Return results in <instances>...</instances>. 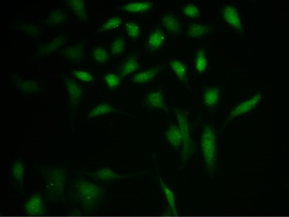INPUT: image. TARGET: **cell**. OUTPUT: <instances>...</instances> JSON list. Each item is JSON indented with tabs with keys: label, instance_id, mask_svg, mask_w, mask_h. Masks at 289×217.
Instances as JSON below:
<instances>
[{
	"label": "cell",
	"instance_id": "obj_1",
	"mask_svg": "<svg viewBox=\"0 0 289 217\" xmlns=\"http://www.w3.org/2000/svg\"><path fill=\"white\" fill-rule=\"evenodd\" d=\"M72 198L86 213L96 211L106 196V190L94 183L79 178L74 183Z\"/></svg>",
	"mask_w": 289,
	"mask_h": 217
},
{
	"label": "cell",
	"instance_id": "obj_2",
	"mask_svg": "<svg viewBox=\"0 0 289 217\" xmlns=\"http://www.w3.org/2000/svg\"><path fill=\"white\" fill-rule=\"evenodd\" d=\"M42 176L46 180V192L48 200L57 202L64 200L66 185V170L62 166L44 167Z\"/></svg>",
	"mask_w": 289,
	"mask_h": 217
},
{
	"label": "cell",
	"instance_id": "obj_3",
	"mask_svg": "<svg viewBox=\"0 0 289 217\" xmlns=\"http://www.w3.org/2000/svg\"><path fill=\"white\" fill-rule=\"evenodd\" d=\"M201 148L207 171L214 174L216 168V138L214 129L210 126L203 128Z\"/></svg>",
	"mask_w": 289,
	"mask_h": 217
},
{
	"label": "cell",
	"instance_id": "obj_4",
	"mask_svg": "<svg viewBox=\"0 0 289 217\" xmlns=\"http://www.w3.org/2000/svg\"><path fill=\"white\" fill-rule=\"evenodd\" d=\"M177 120H178V127L180 129L181 134L182 138V165H186L189 159L192 157L194 152L193 142L190 134V127L188 123V115L184 111L180 108L174 109Z\"/></svg>",
	"mask_w": 289,
	"mask_h": 217
},
{
	"label": "cell",
	"instance_id": "obj_5",
	"mask_svg": "<svg viewBox=\"0 0 289 217\" xmlns=\"http://www.w3.org/2000/svg\"><path fill=\"white\" fill-rule=\"evenodd\" d=\"M62 80L66 85L68 90V97H69V105L72 115L76 113L79 104L82 100L84 96V89L78 83L76 80L70 78L68 76H62Z\"/></svg>",
	"mask_w": 289,
	"mask_h": 217
},
{
	"label": "cell",
	"instance_id": "obj_6",
	"mask_svg": "<svg viewBox=\"0 0 289 217\" xmlns=\"http://www.w3.org/2000/svg\"><path fill=\"white\" fill-rule=\"evenodd\" d=\"M262 99V94L261 93H257L256 94L254 95L253 96H252L250 98L244 100L242 102L237 104L235 108H233L231 112L229 113L227 120H226V123H228L229 122L240 117L241 115H245V114L252 112V110L254 109L260 104Z\"/></svg>",
	"mask_w": 289,
	"mask_h": 217
},
{
	"label": "cell",
	"instance_id": "obj_7",
	"mask_svg": "<svg viewBox=\"0 0 289 217\" xmlns=\"http://www.w3.org/2000/svg\"><path fill=\"white\" fill-rule=\"evenodd\" d=\"M26 214L30 217H42L46 214V207L40 195L36 194L31 196L24 205Z\"/></svg>",
	"mask_w": 289,
	"mask_h": 217
},
{
	"label": "cell",
	"instance_id": "obj_8",
	"mask_svg": "<svg viewBox=\"0 0 289 217\" xmlns=\"http://www.w3.org/2000/svg\"><path fill=\"white\" fill-rule=\"evenodd\" d=\"M82 173L86 175L88 177L92 178L94 180L104 182L118 181V180H125V179L137 175V174H134V175H128V176H122V175L116 173L114 171L108 168H100L99 170L94 172H82Z\"/></svg>",
	"mask_w": 289,
	"mask_h": 217
},
{
	"label": "cell",
	"instance_id": "obj_9",
	"mask_svg": "<svg viewBox=\"0 0 289 217\" xmlns=\"http://www.w3.org/2000/svg\"><path fill=\"white\" fill-rule=\"evenodd\" d=\"M222 17L227 24L238 32H242L244 29L242 19L238 9L232 5H226L222 8Z\"/></svg>",
	"mask_w": 289,
	"mask_h": 217
},
{
	"label": "cell",
	"instance_id": "obj_10",
	"mask_svg": "<svg viewBox=\"0 0 289 217\" xmlns=\"http://www.w3.org/2000/svg\"><path fill=\"white\" fill-rule=\"evenodd\" d=\"M66 41H68L66 36H64V35L56 36L48 43L40 46L38 51H36L35 57L36 58H43V57L52 55L54 51H58L60 48H61L66 43Z\"/></svg>",
	"mask_w": 289,
	"mask_h": 217
},
{
	"label": "cell",
	"instance_id": "obj_11",
	"mask_svg": "<svg viewBox=\"0 0 289 217\" xmlns=\"http://www.w3.org/2000/svg\"><path fill=\"white\" fill-rule=\"evenodd\" d=\"M60 55L70 62H82L84 57V42H78L65 47L61 51Z\"/></svg>",
	"mask_w": 289,
	"mask_h": 217
},
{
	"label": "cell",
	"instance_id": "obj_12",
	"mask_svg": "<svg viewBox=\"0 0 289 217\" xmlns=\"http://www.w3.org/2000/svg\"><path fill=\"white\" fill-rule=\"evenodd\" d=\"M144 104L152 109H160L166 111V112H168L167 104L164 100V95L162 89L150 92L144 98Z\"/></svg>",
	"mask_w": 289,
	"mask_h": 217
},
{
	"label": "cell",
	"instance_id": "obj_13",
	"mask_svg": "<svg viewBox=\"0 0 289 217\" xmlns=\"http://www.w3.org/2000/svg\"><path fill=\"white\" fill-rule=\"evenodd\" d=\"M13 82L17 87L19 91L26 94H32V93H39L42 91V87L38 81L34 80H23L19 78L18 75H14Z\"/></svg>",
	"mask_w": 289,
	"mask_h": 217
},
{
	"label": "cell",
	"instance_id": "obj_14",
	"mask_svg": "<svg viewBox=\"0 0 289 217\" xmlns=\"http://www.w3.org/2000/svg\"><path fill=\"white\" fill-rule=\"evenodd\" d=\"M164 68L163 65H158L152 68L139 72L134 75L132 81L136 84H146L152 81Z\"/></svg>",
	"mask_w": 289,
	"mask_h": 217
},
{
	"label": "cell",
	"instance_id": "obj_15",
	"mask_svg": "<svg viewBox=\"0 0 289 217\" xmlns=\"http://www.w3.org/2000/svg\"><path fill=\"white\" fill-rule=\"evenodd\" d=\"M110 113H121L124 115H128L130 117H132V115L126 112H122L121 110L116 108L108 103L104 102L102 104H98L95 108H92L90 112H88L87 115L88 119H92V118L99 117L102 115H107Z\"/></svg>",
	"mask_w": 289,
	"mask_h": 217
},
{
	"label": "cell",
	"instance_id": "obj_16",
	"mask_svg": "<svg viewBox=\"0 0 289 217\" xmlns=\"http://www.w3.org/2000/svg\"><path fill=\"white\" fill-rule=\"evenodd\" d=\"M166 40V33L160 28L154 29L148 36L147 46L152 51H156L164 44Z\"/></svg>",
	"mask_w": 289,
	"mask_h": 217
},
{
	"label": "cell",
	"instance_id": "obj_17",
	"mask_svg": "<svg viewBox=\"0 0 289 217\" xmlns=\"http://www.w3.org/2000/svg\"><path fill=\"white\" fill-rule=\"evenodd\" d=\"M166 138L173 148L178 149L182 146V138L180 129L178 125L172 124L167 129L166 133Z\"/></svg>",
	"mask_w": 289,
	"mask_h": 217
},
{
	"label": "cell",
	"instance_id": "obj_18",
	"mask_svg": "<svg viewBox=\"0 0 289 217\" xmlns=\"http://www.w3.org/2000/svg\"><path fill=\"white\" fill-rule=\"evenodd\" d=\"M66 4L73 13L76 14V17L82 21V22H87L88 21V13H87L86 7V2L83 0H69L66 1Z\"/></svg>",
	"mask_w": 289,
	"mask_h": 217
},
{
	"label": "cell",
	"instance_id": "obj_19",
	"mask_svg": "<svg viewBox=\"0 0 289 217\" xmlns=\"http://www.w3.org/2000/svg\"><path fill=\"white\" fill-rule=\"evenodd\" d=\"M214 30L212 25L192 23L188 26L186 36L190 38H201L207 36Z\"/></svg>",
	"mask_w": 289,
	"mask_h": 217
},
{
	"label": "cell",
	"instance_id": "obj_20",
	"mask_svg": "<svg viewBox=\"0 0 289 217\" xmlns=\"http://www.w3.org/2000/svg\"><path fill=\"white\" fill-rule=\"evenodd\" d=\"M162 23L163 26L173 35L180 34L181 31H182V25L180 20L172 13L164 14L162 17Z\"/></svg>",
	"mask_w": 289,
	"mask_h": 217
},
{
	"label": "cell",
	"instance_id": "obj_21",
	"mask_svg": "<svg viewBox=\"0 0 289 217\" xmlns=\"http://www.w3.org/2000/svg\"><path fill=\"white\" fill-rule=\"evenodd\" d=\"M69 20L68 14L65 12L62 11L60 9H52L47 18L46 19L44 23L48 26L56 27L58 25H64L65 23L68 22Z\"/></svg>",
	"mask_w": 289,
	"mask_h": 217
},
{
	"label": "cell",
	"instance_id": "obj_22",
	"mask_svg": "<svg viewBox=\"0 0 289 217\" xmlns=\"http://www.w3.org/2000/svg\"><path fill=\"white\" fill-rule=\"evenodd\" d=\"M154 7V3L150 1L128 2L122 6V10L128 13H138L150 10Z\"/></svg>",
	"mask_w": 289,
	"mask_h": 217
},
{
	"label": "cell",
	"instance_id": "obj_23",
	"mask_svg": "<svg viewBox=\"0 0 289 217\" xmlns=\"http://www.w3.org/2000/svg\"><path fill=\"white\" fill-rule=\"evenodd\" d=\"M220 90L218 87H208L204 91L203 100L208 108H214L220 100Z\"/></svg>",
	"mask_w": 289,
	"mask_h": 217
},
{
	"label": "cell",
	"instance_id": "obj_24",
	"mask_svg": "<svg viewBox=\"0 0 289 217\" xmlns=\"http://www.w3.org/2000/svg\"><path fill=\"white\" fill-rule=\"evenodd\" d=\"M140 69V63L138 60V57L136 55H132L122 63L121 66L120 76L121 78L128 77L130 74H133L134 72L138 71Z\"/></svg>",
	"mask_w": 289,
	"mask_h": 217
},
{
	"label": "cell",
	"instance_id": "obj_25",
	"mask_svg": "<svg viewBox=\"0 0 289 217\" xmlns=\"http://www.w3.org/2000/svg\"><path fill=\"white\" fill-rule=\"evenodd\" d=\"M169 66L178 77V79L182 81L185 85H188V70L186 64L178 59H172L169 62Z\"/></svg>",
	"mask_w": 289,
	"mask_h": 217
},
{
	"label": "cell",
	"instance_id": "obj_26",
	"mask_svg": "<svg viewBox=\"0 0 289 217\" xmlns=\"http://www.w3.org/2000/svg\"><path fill=\"white\" fill-rule=\"evenodd\" d=\"M12 177L18 185L22 187L24 183V167L21 160H16L12 165Z\"/></svg>",
	"mask_w": 289,
	"mask_h": 217
},
{
	"label": "cell",
	"instance_id": "obj_27",
	"mask_svg": "<svg viewBox=\"0 0 289 217\" xmlns=\"http://www.w3.org/2000/svg\"><path fill=\"white\" fill-rule=\"evenodd\" d=\"M159 180H160L162 190H163L164 193V195H166V199H167L169 207H170V210H171L172 214L174 217H177V216H178V212H177L176 210V199L174 194H173L171 190L169 189L160 176H159Z\"/></svg>",
	"mask_w": 289,
	"mask_h": 217
},
{
	"label": "cell",
	"instance_id": "obj_28",
	"mask_svg": "<svg viewBox=\"0 0 289 217\" xmlns=\"http://www.w3.org/2000/svg\"><path fill=\"white\" fill-rule=\"evenodd\" d=\"M194 67L199 74H202L208 67V59H207L206 51L203 49L198 50L194 57Z\"/></svg>",
	"mask_w": 289,
	"mask_h": 217
},
{
	"label": "cell",
	"instance_id": "obj_29",
	"mask_svg": "<svg viewBox=\"0 0 289 217\" xmlns=\"http://www.w3.org/2000/svg\"><path fill=\"white\" fill-rule=\"evenodd\" d=\"M122 20L120 17H113L104 23L102 26L98 28V32H107V31L114 30L120 28L122 25Z\"/></svg>",
	"mask_w": 289,
	"mask_h": 217
},
{
	"label": "cell",
	"instance_id": "obj_30",
	"mask_svg": "<svg viewBox=\"0 0 289 217\" xmlns=\"http://www.w3.org/2000/svg\"><path fill=\"white\" fill-rule=\"evenodd\" d=\"M92 56L94 60L96 61L98 63H100V64L106 63L110 58L108 51L102 46H98L92 50Z\"/></svg>",
	"mask_w": 289,
	"mask_h": 217
},
{
	"label": "cell",
	"instance_id": "obj_31",
	"mask_svg": "<svg viewBox=\"0 0 289 217\" xmlns=\"http://www.w3.org/2000/svg\"><path fill=\"white\" fill-rule=\"evenodd\" d=\"M126 47V42L125 39L122 36H118L113 40L111 45L112 55L114 56H118L122 55Z\"/></svg>",
	"mask_w": 289,
	"mask_h": 217
},
{
	"label": "cell",
	"instance_id": "obj_32",
	"mask_svg": "<svg viewBox=\"0 0 289 217\" xmlns=\"http://www.w3.org/2000/svg\"><path fill=\"white\" fill-rule=\"evenodd\" d=\"M18 28L19 30L26 33L31 37L35 38V39H38L40 37V35L39 27L34 25V24H22V25H19Z\"/></svg>",
	"mask_w": 289,
	"mask_h": 217
},
{
	"label": "cell",
	"instance_id": "obj_33",
	"mask_svg": "<svg viewBox=\"0 0 289 217\" xmlns=\"http://www.w3.org/2000/svg\"><path fill=\"white\" fill-rule=\"evenodd\" d=\"M121 79L122 78L120 76L113 73H108L104 76V81L109 89H116L117 87L120 85Z\"/></svg>",
	"mask_w": 289,
	"mask_h": 217
},
{
	"label": "cell",
	"instance_id": "obj_34",
	"mask_svg": "<svg viewBox=\"0 0 289 217\" xmlns=\"http://www.w3.org/2000/svg\"><path fill=\"white\" fill-rule=\"evenodd\" d=\"M125 30L128 33V36L133 40H136L140 36L141 28L138 23L134 21H128L125 25Z\"/></svg>",
	"mask_w": 289,
	"mask_h": 217
},
{
	"label": "cell",
	"instance_id": "obj_35",
	"mask_svg": "<svg viewBox=\"0 0 289 217\" xmlns=\"http://www.w3.org/2000/svg\"><path fill=\"white\" fill-rule=\"evenodd\" d=\"M182 12L184 15L190 18H198L200 17V10L196 4H186L182 8Z\"/></svg>",
	"mask_w": 289,
	"mask_h": 217
},
{
	"label": "cell",
	"instance_id": "obj_36",
	"mask_svg": "<svg viewBox=\"0 0 289 217\" xmlns=\"http://www.w3.org/2000/svg\"><path fill=\"white\" fill-rule=\"evenodd\" d=\"M72 74L74 78L84 82H92L94 81V76L86 70H72Z\"/></svg>",
	"mask_w": 289,
	"mask_h": 217
},
{
	"label": "cell",
	"instance_id": "obj_37",
	"mask_svg": "<svg viewBox=\"0 0 289 217\" xmlns=\"http://www.w3.org/2000/svg\"><path fill=\"white\" fill-rule=\"evenodd\" d=\"M70 217H82L81 213L78 210H74L72 214H70Z\"/></svg>",
	"mask_w": 289,
	"mask_h": 217
}]
</instances>
